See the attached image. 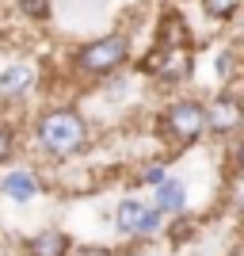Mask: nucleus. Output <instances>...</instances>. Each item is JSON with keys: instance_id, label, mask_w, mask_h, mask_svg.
Instances as JSON below:
<instances>
[{"instance_id": "1", "label": "nucleus", "mask_w": 244, "mask_h": 256, "mask_svg": "<svg viewBox=\"0 0 244 256\" xmlns=\"http://www.w3.org/2000/svg\"><path fill=\"white\" fill-rule=\"evenodd\" d=\"M34 134H38V146L57 160L73 157V153H80L88 146V126L73 107H53V111H46V115L38 118Z\"/></svg>"}, {"instance_id": "2", "label": "nucleus", "mask_w": 244, "mask_h": 256, "mask_svg": "<svg viewBox=\"0 0 244 256\" xmlns=\"http://www.w3.org/2000/svg\"><path fill=\"white\" fill-rule=\"evenodd\" d=\"M126 54H130V42L122 34H107V38H96V42L80 46L73 65L80 76H107L111 69H118L126 62Z\"/></svg>"}, {"instance_id": "3", "label": "nucleus", "mask_w": 244, "mask_h": 256, "mask_svg": "<svg viewBox=\"0 0 244 256\" xmlns=\"http://www.w3.org/2000/svg\"><path fill=\"white\" fill-rule=\"evenodd\" d=\"M164 130H168L176 142H199L202 130H206V107L195 104V100H176L164 115Z\"/></svg>"}, {"instance_id": "4", "label": "nucleus", "mask_w": 244, "mask_h": 256, "mask_svg": "<svg viewBox=\"0 0 244 256\" xmlns=\"http://www.w3.org/2000/svg\"><path fill=\"white\" fill-rule=\"evenodd\" d=\"M115 230L122 237H153L160 230V214L153 206L138 203V199H126V203H118L115 210Z\"/></svg>"}, {"instance_id": "5", "label": "nucleus", "mask_w": 244, "mask_h": 256, "mask_svg": "<svg viewBox=\"0 0 244 256\" xmlns=\"http://www.w3.org/2000/svg\"><path fill=\"white\" fill-rule=\"evenodd\" d=\"M145 69L160 80H183L191 76V54L187 50H153L145 58Z\"/></svg>"}, {"instance_id": "6", "label": "nucleus", "mask_w": 244, "mask_h": 256, "mask_svg": "<svg viewBox=\"0 0 244 256\" xmlns=\"http://www.w3.org/2000/svg\"><path fill=\"white\" fill-rule=\"evenodd\" d=\"M241 104H237L233 96H218L214 100V107L206 111V126H214V134H237V126H241Z\"/></svg>"}, {"instance_id": "7", "label": "nucleus", "mask_w": 244, "mask_h": 256, "mask_svg": "<svg viewBox=\"0 0 244 256\" xmlns=\"http://www.w3.org/2000/svg\"><path fill=\"white\" fill-rule=\"evenodd\" d=\"M0 192L8 195L11 203H31L34 195H38V176L27 168H15L8 176H0Z\"/></svg>"}, {"instance_id": "8", "label": "nucleus", "mask_w": 244, "mask_h": 256, "mask_svg": "<svg viewBox=\"0 0 244 256\" xmlns=\"http://www.w3.org/2000/svg\"><path fill=\"white\" fill-rule=\"evenodd\" d=\"M183 206H187V188H183L180 180H164L153 188V210L164 218V214H183Z\"/></svg>"}, {"instance_id": "9", "label": "nucleus", "mask_w": 244, "mask_h": 256, "mask_svg": "<svg viewBox=\"0 0 244 256\" xmlns=\"http://www.w3.org/2000/svg\"><path fill=\"white\" fill-rule=\"evenodd\" d=\"M69 252V237L61 230H42L38 237L27 241V256H65Z\"/></svg>"}, {"instance_id": "10", "label": "nucleus", "mask_w": 244, "mask_h": 256, "mask_svg": "<svg viewBox=\"0 0 244 256\" xmlns=\"http://www.w3.org/2000/svg\"><path fill=\"white\" fill-rule=\"evenodd\" d=\"M31 80H34V69H31V65H11V69L0 73V96H15V92L27 88Z\"/></svg>"}, {"instance_id": "11", "label": "nucleus", "mask_w": 244, "mask_h": 256, "mask_svg": "<svg viewBox=\"0 0 244 256\" xmlns=\"http://www.w3.org/2000/svg\"><path fill=\"white\" fill-rule=\"evenodd\" d=\"M202 8L210 12V16H218V20H225V16L237 12V0H202Z\"/></svg>"}, {"instance_id": "12", "label": "nucleus", "mask_w": 244, "mask_h": 256, "mask_svg": "<svg viewBox=\"0 0 244 256\" xmlns=\"http://www.w3.org/2000/svg\"><path fill=\"white\" fill-rule=\"evenodd\" d=\"M19 8L27 16H34V20H46L50 16V0H19Z\"/></svg>"}, {"instance_id": "13", "label": "nucleus", "mask_w": 244, "mask_h": 256, "mask_svg": "<svg viewBox=\"0 0 244 256\" xmlns=\"http://www.w3.org/2000/svg\"><path fill=\"white\" fill-rule=\"evenodd\" d=\"M11 150H15V134H11L8 122H0V160H8Z\"/></svg>"}, {"instance_id": "14", "label": "nucleus", "mask_w": 244, "mask_h": 256, "mask_svg": "<svg viewBox=\"0 0 244 256\" xmlns=\"http://www.w3.org/2000/svg\"><path fill=\"white\" fill-rule=\"evenodd\" d=\"M141 180L153 184V188H157V184H164V180H168V176H164V164H149V168L141 172Z\"/></svg>"}]
</instances>
